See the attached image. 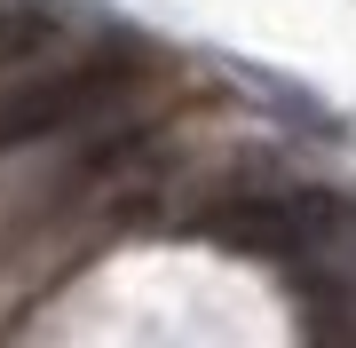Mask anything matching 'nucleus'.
Masks as SVG:
<instances>
[{"label":"nucleus","mask_w":356,"mask_h":348,"mask_svg":"<svg viewBox=\"0 0 356 348\" xmlns=\"http://www.w3.org/2000/svg\"><path fill=\"white\" fill-rule=\"evenodd\" d=\"M206 230L238 254L285 261V270H317V261L348 254L356 245V206L325 190H277V198H238V206H214Z\"/></svg>","instance_id":"obj_1"},{"label":"nucleus","mask_w":356,"mask_h":348,"mask_svg":"<svg viewBox=\"0 0 356 348\" xmlns=\"http://www.w3.org/2000/svg\"><path fill=\"white\" fill-rule=\"evenodd\" d=\"M135 72H143V56L95 48V56H79V64L48 72V79L8 88L0 95V151H24V142H48V135L79 127V119H95L103 103H119V95L135 88Z\"/></svg>","instance_id":"obj_2"},{"label":"nucleus","mask_w":356,"mask_h":348,"mask_svg":"<svg viewBox=\"0 0 356 348\" xmlns=\"http://www.w3.org/2000/svg\"><path fill=\"white\" fill-rule=\"evenodd\" d=\"M325 285H332V293L309 301V324L332 333V340H356V285H348V277H325Z\"/></svg>","instance_id":"obj_3"}]
</instances>
